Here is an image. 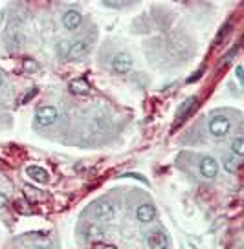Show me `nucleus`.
I'll use <instances>...</instances> for the list:
<instances>
[{"instance_id":"obj_1","label":"nucleus","mask_w":244,"mask_h":249,"mask_svg":"<svg viewBox=\"0 0 244 249\" xmlns=\"http://www.w3.org/2000/svg\"><path fill=\"white\" fill-rule=\"evenodd\" d=\"M167 55L174 59V61H182V59H186L191 55V46H189V42L186 39H182V37H173V39H169L167 42Z\"/></svg>"},{"instance_id":"obj_2","label":"nucleus","mask_w":244,"mask_h":249,"mask_svg":"<svg viewBox=\"0 0 244 249\" xmlns=\"http://www.w3.org/2000/svg\"><path fill=\"white\" fill-rule=\"evenodd\" d=\"M26 42V37H24V31L20 28V20H13L9 24L8 33H6V44H8V50H19Z\"/></svg>"},{"instance_id":"obj_3","label":"nucleus","mask_w":244,"mask_h":249,"mask_svg":"<svg viewBox=\"0 0 244 249\" xmlns=\"http://www.w3.org/2000/svg\"><path fill=\"white\" fill-rule=\"evenodd\" d=\"M207 128L213 138H224L231 130V119L226 116H213L207 123Z\"/></svg>"},{"instance_id":"obj_4","label":"nucleus","mask_w":244,"mask_h":249,"mask_svg":"<svg viewBox=\"0 0 244 249\" xmlns=\"http://www.w3.org/2000/svg\"><path fill=\"white\" fill-rule=\"evenodd\" d=\"M111 66H112V71H114L116 75H127L129 71L132 70L134 61L127 52H119V53H116L112 57Z\"/></svg>"},{"instance_id":"obj_5","label":"nucleus","mask_w":244,"mask_h":249,"mask_svg":"<svg viewBox=\"0 0 244 249\" xmlns=\"http://www.w3.org/2000/svg\"><path fill=\"white\" fill-rule=\"evenodd\" d=\"M88 52H90L88 40L77 39V40H72L70 44H68V50H66V55H64V57H66L68 61L77 62V61H81L83 57H87Z\"/></svg>"},{"instance_id":"obj_6","label":"nucleus","mask_w":244,"mask_h":249,"mask_svg":"<svg viewBox=\"0 0 244 249\" xmlns=\"http://www.w3.org/2000/svg\"><path fill=\"white\" fill-rule=\"evenodd\" d=\"M57 117H59V110L56 107H52V105H44V107H39L35 110V119H37V123L40 126L54 124L57 121Z\"/></svg>"},{"instance_id":"obj_7","label":"nucleus","mask_w":244,"mask_h":249,"mask_svg":"<svg viewBox=\"0 0 244 249\" xmlns=\"http://www.w3.org/2000/svg\"><path fill=\"white\" fill-rule=\"evenodd\" d=\"M90 213H92V216H94L95 220H101V222L111 220V218L114 216V203H111L109 200H99V202H95L94 205H92Z\"/></svg>"},{"instance_id":"obj_8","label":"nucleus","mask_w":244,"mask_h":249,"mask_svg":"<svg viewBox=\"0 0 244 249\" xmlns=\"http://www.w3.org/2000/svg\"><path fill=\"white\" fill-rule=\"evenodd\" d=\"M198 171L206 179H213L217 178V174H219V163L211 156H202L200 161H198Z\"/></svg>"},{"instance_id":"obj_9","label":"nucleus","mask_w":244,"mask_h":249,"mask_svg":"<svg viewBox=\"0 0 244 249\" xmlns=\"http://www.w3.org/2000/svg\"><path fill=\"white\" fill-rule=\"evenodd\" d=\"M134 216L142 224H150L156 218V207L152 203H140L134 211Z\"/></svg>"},{"instance_id":"obj_10","label":"nucleus","mask_w":244,"mask_h":249,"mask_svg":"<svg viewBox=\"0 0 244 249\" xmlns=\"http://www.w3.org/2000/svg\"><path fill=\"white\" fill-rule=\"evenodd\" d=\"M147 246H149V249H169L171 240L164 231H152L147 236Z\"/></svg>"},{"instance_id":"obj_11","label":"nucleus","mask_w":244,"mask_h":249,"mask_svg":"<svg viewBox=\"0 0 244 249\" xmlns=\"http://www.w3.org/2000/svg\"><path fill=\"white\" fill-rule=\"evenodd\" d=\"M105 236V229L99 224H94V222H87L85 227H83V238L87 242H99L103 240Z\"/></svg>"},{"instance_id":"obj_12","label":"nucleus","mask_w":244,"mask_h":249,"mask_svg":"<svg viewBox=\"0 0 244 249\" xmlns=\"http://www.w3.org/2000/svg\"><path fill=\"white\" fill-rule=\"evenodd\" d=\"M81 22H83V17H81V13L79 11H75V9H68V11H64L63 15V26L66 28V30H77L79 26H81Z\"/></svg>"},{"instance_id":"obj_13","label":"nucleus","mask_w":244,"mask_h":249,"mask_svg":"<svg viewBox=\"0 0 244 249\" xmlns=\"http://www.w3.org/2000/svg\"><path fill=\"white\" fill-rule=\"evenodd\" d=\"M26 174H28V178H32L33 181H37V183H46L50 176H48V172L39 167V165H30L28 169H26Z\"/></svg>"},{"instance_id":"obj_14","label":"nucleus","mask_w":244,"mask_h":249,"mask_svg":"<svg viewBox=\"0 0 244 249\" xmlns=\"http://www.w3.org/2000/svg\"><path fill=\"white\" fill-rule=\"evenodd\" d=\"M70 92L75 93V95H87L90 92V85L85 79H74L70 83Z\"/></svg>"},{"instance_id":"obj_15","label":"nucleus","mask_w":244,"mask_h":249,"mask_svg":"<svg viewBox=\"0 0 244 249\" xmlns=\"http://www.w3.org/2000/svg\"><path fill=\"white\" fill-rule=\"evenodd\" d=\"M195 105H197V97H189L188 101L182 103V107L176 112V121H182L184 117H188L191 114V110L195 108Z\"/></svg>"},{"instance_id":"obj_16","label":"nucleus","mask_w":244,"mask_h":249,"mask_svg":"<svg viewBox=\"0 0 244 249\" xmlns=\"http://www.w3.org/2000/svg\"><path fill=\"white\" fill-rule=\"evenodd\" d=\"M231 154L235 156V158H241V156H244V140H243V136H237L235 140L231 141Z\"/></svg>"},{"instance_id":"obj_17","label":"nucleus","mask_w":244,"mask_h":249,"mask_svg":"<svg viewBox=\"0 0 244 249\" xmlns=\"http://www.w3.org/2000/svg\"><path fill=\"white\" fill-rule=\"evenodd\" d=\"M224 171L226 172H231V174H235L237 169H239V161H237L233 156H226L224 158Z\"/></svg>"},{"instance_id":"obj_18","label":"nucleus","mask_w":244,"mask_h":249,"mask_svg":"<svg viewBox=\"0 0 244 249\" xmlns=\"http://www.w3.org/2000/svg\"><path fill=\"white\" fill-rule=\"evenodd\" d=\"M103 6H105V8L119 9V8H123V6H125V2H123V0H103Z\"/></svg>"},{"instance_id":"obj_19","label":"nucleus","mask_w":244,"mask_h":249,"mask_svg":"<svg viewBox=\"0 0 244 249\" xmlns=\"http://www.w3.org/2000/svg\"><path fill=\"white\" fill-rule=\"evenodd\" d=\"M24 70L26 71H37L39 70V66H37V62L33 61V59H26V61H24Z\"/></svg>"},{"instance_id":"obj_20","label":"nucleus","mask_w":244,"mask_h":249,"mask_svg":"<svg viewBox=\"0 0 244 249\" xmlns=\"http://www.w3.org/2000/svg\"><path fill=\"white\" fill-rule=\"evenodd\" d=\"M35 95H37V90H35V88H32V90H30V93H28L26 97H22V105H26V103H30V101L33 99V97H35Z\"/></svg>"},{"instance_id":"obj_21","label":"nucleus","mask_w":244,"mask_h":249,"mask_svg":"<svg viewBox=\"0 0 244 249\" xmlns=\"http://www.w3.org/2000/svg\"><path fill=\"white\" fill-rule=\"evenodd\" d=\"M237 50H239V48H233V50H231V53H228L226 55V57H224V62H231V59H233V55L237 53Z\"/></svg>"},{"instance_id":"obj_22","label":"nucleus","mask_w":244,"mask_h":249,"mask_svg":"<svg viewBox=\"0 0 244 249\" xmlns=\"http://www.w3.org/2000/svg\"><path fill=\"white\" fill-rule=\"evenodd\" d=\"M6 203H8V196L0 193V209H4V207H6Z\"/></svg>"},{"instance_id":"obj_23","label":"nucleus","mask_w":244,"mask_h":249,"mask_svg":"<svg viewBox=\"0 0 244 249\" xmlns=\"http://www.w3.org/2000/svg\"><path fill=\"white\" fill-rule=\"evenodd\" d=\"M228 30H229V26H224V28H222L221 35H219V37H217V42H221V40L224 39V35H226V33H228Z\"/></svg>"},{"instance_id":"obj_24","label":"nucleus","mask_w":244,"mask_h":249,"mask_svg":"<svg viewBox=\"0 0 244 249\" xmlns=\"http://www.w3.org/2000/svg\"><path fill=\"white\" fill-rule=\"evenodd\" d=\"M235 73H237V79H239V81H243L244 79V71H243V66H237V70H235Z\"/></svg>"},{"instance_id":"obj_25","label":"nucleus","mask_w":244,"mask_h":249,"mask_svg":"<svg viewBox=\"0 0 244 249\" xmlns=\"http://www.w3.org/2000/svg\"><path fill=\"white\" fill-rule=\"evenodd\" d=\"M125 178H134V179H142V181H145V183H147V179L143 178V176H140V174H125Z\"/></svg>"},{"instance_id":"obj_26","label":"nucleus","mask_w":244,"mask_h":249,"mask_svg":"<svg viewBox=\"0 0 244 249\" xmlns=\"http://www.w3.org/2000/svg\"><path fill=\"white\" fill-rule=\"evenodd\" d=\"M198 77H202V71H197V73H195V75H193V77H191V79H188V83H193V81H197Z\"/></svg>"},{"instance_id":"obj_27","label":"nucleus","mask_w":244,"mask_h":249,"mask_svg":"<svg viewBox=\"0 0 244 249\" xmlns=\"http://www.w3.org/2000/svg\"><path fill=\"white\" fill-rule=\"evenodd\" d=\"M2 83H4V77H2V73H0V86H2Z\"/></svg>"},{"instance_id":"obj_28","label":"nucleus","mask_w":244,"mask_h":249,"mask_svg":"<svg viewBox=\"0 0 244 249\" xmlns=\"http://www.w3.org/2000/svg\"><path fill=\"white\" fill-rule=\"evenodd\" d=\"M105 249H118V248H114V246H107Z\"/></svg>"},{"instance_id":"obj_29","label":"nucleus","mask_w":244,"mask_h":249,"mask_svg":"<svg viewBox=\"0 0 244 249\" xmlns=\"http://www.w3.org/2000/svg\"><path fill=\"white\" fill-rule=\"evenodd\" d=\"M239 249H243V246H241V248H239Z\"/></svg>"}]
</instances>
